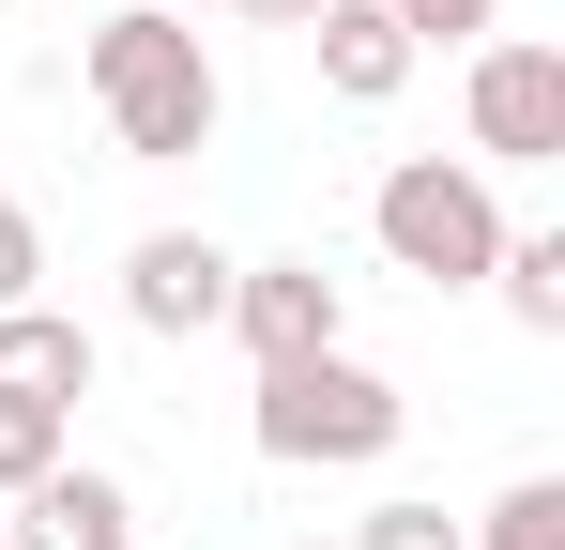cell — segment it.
Here are the masks:
<instances>
[{"label":"cell","mask_w":565,"mask_h":550,"mask_svg":"<svg viewBox=\"0 0 565 550\" xmlns=\"http://www.w3.org/2000/svg\"><path fill=\"white\" fill-rule=\"evenodd\" d=\"M0 550H15V536H0Z\"/></svg>","instance_id":"18"},{"label":"cell","mask_w":565,"mask_h":550,"mask_svg":"<svg viewBox=\"0 0 565 550\" xmlns=\"http://www.w3.org/2000/svg\"><path fill=\"white\" fill-rule=\"evenodd\" d=\"M0 398L77 413V398H93V321H77V306H0Z\"/></svg>","instance_id":"9"},{"label":"cell","mask_w":565,"mask_h":550,"mask_svg":"<svg viewBox=\"0 0 565 550\" xmlns=\"http://www.w3.org/2000/svg\"><path fill=\"white\" fill-rule=\"evenodd\" d=\"M214 337H245V367H306V352H352V290L321 261H230V321Z\"/></svg>","instance_id":"5"},{"label":"cell","mask_w":565,"mask_h":550,"mask_svg":"<svg viewBox=\"0 0 565 550\" xmlns=\"http://www.w3.org/2000/svg\"><path fill=\"white\" fill-rule=\"evenodd\" d=\"M0 536L15 550H138V489H122L107 458H62V474H31V489L0 505Z\"/></svg>","instance_id":"7"},{"label":"cell","mask_w":565,"mask_h":550,"mask_svg":"<svg viewBox=\"0 0 565 550\" xmlns=\"http://www.w3.org/2000/svg\"><path fill=\"white\" fill-rule=\"evenodd\" d=\"M459 123H473V169H565V46L489 31L459 77Z\"/></svg>","instance_id":"4"},{"label":"cell","mask_w":565,"mask_h":550,"mask_svg":"<svg viewBox=\"0 0 565 550\" xmlns=\"http://www.w3.org/2000/svg\"><path fill=\"white\" fill-rule=\"evenodd\" d=\"M489 290H504V321H520V337H565V230H504Z\"/></svg>","instance_id":"10"},{"label":"cell","mask_w":565,"mask_h":550,"mask_svg":"<svg viewBox=\"0 0 565 550\" xmlns=\"http://www.w3.org/2000/svg\"><path fill=\"white\" fill-rule=\"evenodd\" d=\"M77 458V413H46V398H0V505L31 489V474H62Z\"/></svg>","instance_id":"12"},{"label":"cell","mask_w":565,"mask_h":550,"mask_svg":"<svg viewBox=\"0 0 565 550\" xmlns=\"http://www.w3.org/2000/svg\"><path fill=\"white\" fill-rule=\"evenodd\" d=\"M352 550H459V520H444V505H367Z\"/></svg>","instance_id":"14"},{"label":"cell","mask_w":565,"mask_h":550,"mask_svg":"<svg viewBox=\"0 0 565 550\" xmlns=\"http://www.w3.org/2000/svg\"><path fill=\"white\" fill-rule=\"evenodd\" d=\"M245 429H260V458H276V474H367V458H397L413 398H397L367 352H306V367H260Z\"/></svg>","instance_id":"2"},{"label":"cell","mask_w":565,"mask_h":550,"mask_svg":"<svg viewBox=\"0 0 565 550\" xmlns=\"http://www.w3.org/2000/svg\"><path fill=\"white\" fill-rule=\"evenodd\" d=\"M367 245L397 275H428V290H489V261H504V183L473 169V154H397L367 199Z\"/></svg>","instance_id":"3"},{"label":"cell","mask_w":565,"mask_h":550,"mask_svg":"<svg viewBox=\"0 0 565 550\" xmlns=\"http://www.w3.org/2000/svg\"><path fill=\"white\" fill-rule=\"evenodd\" d=\"M0 15H15V0H0Z\"/></svg>","instance_id":"17"},{"label":"cell","mask_w":565,"mask_h":550,"mask_svg":"<svg viewBox=\"0 0 565 550\" xmlns=\"http://www.w3.org/2000/svg\"><path fill=\"white\" fill-rule=\"evenodd\" d=\"M306 46H321V92H337V107H397L413 62H428L382 0H321V15H306Z\"/></svg>","instance_id":"8"},{"label":"cell","mask_w":565,"mask_h":550,"mask_svg":"<svg viewBox=\"0 0 565 550\" xmlns=\"http://www.w3.org/2000/svg\"><path fill=\"white\" fill-rule=\"evenodd\" d=\"M382 15H397L413 46H489V31H504V0H382Z\"/></svg>","instance_id":"13"},{"label":"cell","mask_w":565,"mask_h":550,"mask_svg":"<svg viewBox=\"0 0 565 550\" xmlns=\"http://www.w3.org/2000/svg\"><path fill=\"white\" fill-rule=\"evenodd\" d=\"M459 550H565V474H520L459 520Z\"/></svg>","instance_id":"11"},{"label":"cell","mask_w":565,"mask_h":550,"mask_svg":"<svg viewBox=\"0 0 565 550\" xmlns=\"http://www.w3.org/2000/svg\"><path fill=\"white\" fill-rule=\"evenodd\" d=\"M31 275H46V230H31V214L0 199V306H31Z\"/></svg>","instance_id":"15"},{"label":"cell","mask_w":565,"mask_h":550,"mask_svg":"<svg viewBox=\"0 0 565 550\" xmlns=\"http://www.w3.org/2000/svg\"><path fill=\"white\" fill-rule=\"evenodd\" d=\"M77 92H93V123L138 169H199L214 123H230V77H214V46H199L184 0H122L93 46H77Z\"/></svg>","instance_id":"1"},{"label":"cell","mask_w":565,"mask_h":550,"mask_svg":"<svg viewBox=\"0 0 565 550\" xmlns=\"http://www.w3.org/2000/svg\"><path fill=\"white\" fill-rule=\"evenodd\" d=\"M122 321L138 337H214L230 321V245L214 230H138L122 245Z\"/></svg>","instance_id":"6"},{"label":"cell","mask_w":565,"mask_h":550,"mask_svg":"<svg viewBox=\"0 0 565 550\" xmlns=\"http://www.w3.org/2000/svg\"><path fill=\"white\" fill-rule=\"evenodd\" d=\"M214 15H260V31H306L321 0H214Z\"/></svg>","instance_id":"16"}]
</instances>
